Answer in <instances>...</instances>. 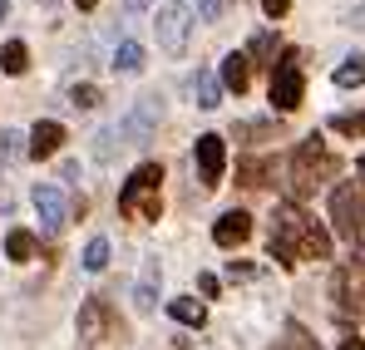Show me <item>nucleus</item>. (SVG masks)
<instances>
[{
	"mask_svg": "<svg viewBox=\"0 0 365 350\" xmlns=\"http://www.w3.org/2000/svg\"><path fill=\"white\" fill-rule=\"evenodd\" d=\"M267 252L282 262V267H297L302 257H331V232L311 217V212H302L297 202H282L277 212H272V237H267Z\"/></svg>",
	"mask_w": 365,
	"mask_h": 350,
	"instance_id": "f257e3e1",
	"label": "nucleus"
},
{
	"mask_svg": "<svg viewBox=\"0 0 365 350\" xmlns=\"http://www.w3.org/2000/svg\"><path fill=\"white\" fill-rule=\"evenodd\" d=\"M287 187H292V202H302V197H311L326 177L341 173V158L326 148V138L321 133H306L302 143H297V153H292V163H287Z\"/></svg>",
	"mask_w": 365,
	"mask_h": 350,
	"instance_id": "f03ea898",
	"label": "nucleus"
},
{
	"mask_svg": "<svg viewBox=\"0 0 365 350\" xmlns=\"http://www.w3.org/2000/svg\"><path fill=\"white\" fill-rule=\"evenodd\" d=\"M158 187H163V168L158 163H138L128 182L119 187V212L123 217H158L163 212V202H158Z\"/></svg>",
	"mask_w": 365,
	"mask_h": 350,
	"instance_id": "7ed1b4c3",
	"label": "nucleus"
},
{
	"mask_svg": "<svg viewBox=\"0 0 365 350\" xmlns=\"http://www.w3.org/2000/svg\"><path fill=\"white\" fill-rule=\"evenodd\" d=\"M331 227H336V237L341 242H361L365 237V197L356 182H336L331 187Z\"/></svg>",
	"mask_w": 365,
	"mask_h": 350,
	"instance_id": "20e7f679",
	"label": "nucleus"
},
{
	"mask_svg": "<svg viewBox=\"0 0 365 350\" xmlns=\"http://www.w3.org/2000/svg\"><path fill=\"white\" fill-rule=\"evenodd\" d=\"M119 336H123L119 311H114L104 296H89V301L79 306V341H84V350H99L104 341H119Z\"/></svg>",
	"mask_w": 365,
	"mask_h": 350,
	"instance_id": "39448f33",
	"label": "nucleus"
},
{
	"mask_svg": "<svg viewBox=\"0 0 365 350\" xmlns=\"http://www.w3.org/2000/svg\"><path fill=\"white\" fill-rule=\"evenodd\" d=\"M302 99H306V74L297 64V50H282L277 69H272V104L282 114H292V109H302Z\"/></svg>",
	"mask_w": 365,
	"mask_h": 350,
	"instance_id": "423d86ee",
	"label": "nucleus"
},
{
	"mask_svg": "<svg viewBox=\"0 0 365 350\" xmlns=\"http://www.w3.org/2000/svg\"><path fill=\"white\" fill-rule=\"evenodd\" d=\"M192 20H197V15H192L187 5H178V0L158 10V20H153V25H158V45H163L168 55H182V50H187V35H192Z\"/></svg>",
	"mask_w": 365,
	"mask_h": 350,
	"instance_id": "0eeeda50",
	"label": "nucleus"
},
{
	"mask_svg": "<svg viewBox=\"0 0 365 350\" xmlns=\"http://www.w3.org/2000/svg\"><path fill=\"white\" fill-rule=\"evenodd\" d=\"M35 212H40V232L45 237H60L64 222H69V202H64V192L55 182H40L35 187Z\"/></svg>",
	"mask_w": 365,
	"mask_h": 350,
	"instance_id": "6e6552de",
	"label": "nucleus"
},
{
	"mask_svg": "<svg viewBox=\"0 0 365 350\" xmlns=\"http://www.w3.org/2000/svg\"><path fill=\"white\" fill-rule=\"evenodd\" d=\"M192 158H197V173L207 187H217L222 182V168H227V148H222V138L217 133H197V148H192Z\"/></svg>",
	"mask_w": 365,
	"mask_h": 350,
	"instance_id": "1a4fd4ad",
	"label": "nucleus"
},
{
	"mask_svg": "<svg viewBox=\"0 0 365 350\" xmlns=\"http://www.w3.org/2000/svg\"><path fill=\"white\" fill-rule=\"evenodd\" d=\"M158 118H163V99H138V109L119 123V133L128 138V143H143V138L158 128Z\"/></svg>",
	"mask_w": 365,
	"mask_h": 350,
	"instance_id": "9d476101",
	"label": "nucleus"
},
{
	"mask_svg": "<svg viewBox=\"0 0 365 350\" xmlns=\"http://www.w3.org/2000/svg\"><path fill=\"white\" fill-rule=\"evenodd\" d=\"M247 237H252V212H242V207H232V212H222L212 222V242L217 247H242Z\"/></svg>",
	"mask_w": 365,
	"mask_h": 350,
	"instance_id": "9b49d317",
	"label": "nucleus"
},
{
	"mask_svg": "<svg viewBox=\"0 0 365 350\" xmlns=\"http://www.w3.org/2000/svg\"><path fill=\"white\" fill-rule=\"evenodd\" d=\"M60 148H64V123L40 118V123L30 128V158H55Z\"/></svg>",
	"mask_w": 365,
	"mask_h": 350,
	"instance_id": "f8f14e48",
	"label": "nucleus"
},
{
	"mask_svg": "<svg viewBox=\"0 0 365 350\" xmlns=\"http://www.w3.org/2000/svg\"><path fill=\"white\" fill-rule=\"evenodd\" d=\"M247 84H252V59H247V50H232V55H222V89H232V94H247Z\"/></svg>",
	"mask_w": 365,
	"mask_h": 350,
	"instance_id": "ddd939ff",
	"label": "nucleus"
},
{
	"mask_svg": "<svg viewBox=\"0 0 365 350\" xmlns=\"http://www.w3.org/2000/svg\"><path fill=\"white\" fill-rule=\"evenodd\" d=\"M187 89H192V104H197V109H217V104H222V79H217L212 69H197V74L187 79Z\"/></svg>",
	"mask_w": 365,
	"mask_h": 350,
	"instance_id": "4468645a",
	"label": "nucleus"
},
{
	"mask_svg": "<svg viewBox=\"0 0 365 350\" xmlns=\"http://www.w3.org/2000/svg\"><path fill=\"white\" fill-rule=\"evenodd\" d=\"M158 277H163V272H158V257H148V262H143V277H138V287H133V306H138V311H153V306H158Z\"/></svg>",
	"mask_w": 365,
	"mask_h": 350,
	"instance_id": "2eb2a0df",
	"label": "nucleus"
},
{
	"mask_svg": "<svg viewBox=\"0 0 365 350\" xmlns=\"http://www.w3.org/2000/svg\"><path fill=\"white\" fill-rule=\"evenodd\" d=\"M272 173H277L272 158H242V163H237V182H242V187H267Z\"/></svg>",
	"mask_w": 365,
	"mask_h": 350,
	"instance_id": "dca6fc26",
	"label": "nucleus"
},
{
	"mask_svg": "<svg viewBox=\"0 0 365 350\" xmlns=\"http://www.w3.org/2000/svg\"><path fill=\"white\" fill-rule=\"evenodd\" d=\"M168 316H173V321H182V326H192V331H202V326H207V311H202V301H187V296L168 301Z\"/></svg>",
	"mask_w": 365,
	"mask_h": 350,
	"instance_id": "f3484780",
	"label": "nucleus"
},
{
	"mask_svg": "<svg viewBox=\"0 0 365 350\" xmlns=\"http://www.w3.org/2000/svg\"><path fill=\"white\" fill-rule=\"evenodd\" d=\"M143 45H138V40H119V50H114V69H119V74H138V69H143Z\"/></svg>",
	"mask_w": 365,
	"mask_h": 350,
	"instance_id": "a211bd4d",
	"label": "nucleus"
},
{
	"mask_svg": "<svg viewBox=\"0 0 365 350\" xmlns=\"http://www.w3.org/2000/svg\"><path fill=\"white\" fill-rule=\"evenodd\" d=\"M35 247H40V242H35V232H25V227H15V232L5 237V257H10V262H30Z\"/></svg>",
	"mask_w": 365,
	"mask_h": 350,
	"instance_id": "6ab92c4d",
	"label": "nucleus"
},
{
	"mask_svg": "<svg viewBox=\"0 0 365 350\" xmlns=\"http://www.w3.org/2000/svg\"><path fill=\"white\" fill-rule=\"evenodd\" d=\"M0 69H5V74H25V69H30V50H25L20 40H5V45H0Z\"/></svg>",
	"mask_w": 365,
	"mask_h": 350,
	"instance_id": "aec40b11",
	"label": "nucleus"
},
{
	"mask_svg": "<svg viewBox=\"0 0 365 350\" xmlns=\"http://www.w3.org/2000/svg\"><path fill=\"white\" fill-rule=\"evenodd\" d=\"M25 153H30V138L15 133V128H0V163H15V158H25Z\"/></svg>",
	"mask_w": 365,
	"mask_h": 350,
	"instance_id": "412c9836",
	"label": "nucleus"
},
{
	"mask_svg": "<svg viewBox=\"0 0 365 350\" xmlns=\"http://www.w3.org/2000/svg\"><path fill=\"white\" fill-rule=\"evenodd\" d=\"M361 84H365V59L351 55L341 69H336V89H361Z\"/></svg>",
	"mask_w": 365,
	"mask_h": 350,
	"instance_id": "4be33fe9",
	"label": "nucleus"
},
{
	"mask_svg": "<svg viewBox=\"0 0 365 350\" xmlns=\"http://www.w3.org/2000/svg\"><path fill=\"white\" fill-rule=\"evenodd\" d=\"M277 350H321V346H316V336H311L306 326H297V321H292V326H287V336H282V346H277Z\"/></svg>",
	"mask_w": 365,
	"mask_h": 350,
	"instance_id": "5701e85b",
	"label": "nucleus"
},
{
	"mask_svg": "<svg viewBox=\"0 0 365 350\" xmlns=\"http://www.w3.org/2000/svg\"><path fill=\"white\" fill-rule=\"evenodd\" d=\"M84 267H89V272H104V267H109V242H104V237H89V247H84Z\"/></svg>",
	"mask_w": 365,
	"mask_h": 350,
	"instance_id": "b1692460",
	"label": "nucleus"
},
{
	"mask_svg": "<svg viewBox=\"0 0 365 350\" xmlns=\"http://www.w3.org/2000/svg\"><path fill=\"white\" fill-rule=\"evenodd\" d=\"M331 128H336L341 138H361V133H365V109H361V114H336V118H331Z\"/></svg>",
	"mask_w": 365,
	"mask_h": 350,
	"instance_id": "393cba45",
	"label": "nucleus"
},
{
	"mask_svg": "<svg viewBox=\"0 0 365 350\" xmlns=\"http://www.w3.org/2000/svg\"><path fill=\"white\" fill-rule=\"evenodd\" d=\"M267 55H277V35H252V45H247V59H252V64H272Z\"/></svg>",
	"mask_w": 365,
	"mask_h": 350,
	"instance_id": "a878e982",
	"label": "nucleus"
},
{
	"mask_svg": "<svg viewBox=\"0 0 365 350\" xmlns=\"http://www.w3.org/2000/svg\"><path fill=\"white\" fill-rule=\"evenodd\" d=\"M69 104H74V109H94V104H99V89H94V84H74V89H69Z\"/></svg>",
	"mask_w": 365,
	"mask_h": 350,
	"instance_id": "bb28decb",
	"label": "nucleus"
},
{
	"mask_svg": "<svg viewBox=\"0 0 365 350\" xmlns=\"http://www.w3.org/2000/svg\"><path fill=\"white\" fill-rule=\"evenodd\" d=\"M227 0H197V20H222Z\"/></svg>",
	"mask_w": 365,
	"mask_h": 350,
	"instance_id": "cd10ccee",
	"label": "nucleus"
},
{
	"mask_svg": "<svg viewBox=\"0 0 365 350\" xmlns=\"http://www.w3.org/2000/svg\"><path fill=\"white\" fill-rule=\"evenodd\" d=\"M262 10H267V20H282L292 10V0H262Z\"/></svg>",
	"mask_w": 365,
	"mask_h": 350,
	"instance_id": "c85d7f7f",
	"label": "nucleus"
},
{
	"mask_svg": "<svg viewBox=\"0 0 365 350\" xmlns=\"http://www.w3.org/2000/svg\"><path fill=\"white\" fill-rule=\"evenodd\" d=\"M197 292H202V296H217V277H212V272H202V277H197Z\"/></svg>",
	"mask_w": 365,
	"mask_h": 350,
	"instance_id": "c756f323",
	"label": "nucleus"
},
{
	"mask_svg": "<svg viewBox=\"0 0 365 350\" xmlns=\"http://www.w3.org/2000/svg\"><path fill=\"white\" fill-rule=\"evenodd\" d=\"M351 277H356V287H361V292H365V252H361V257H356V262H351Z\"/></svg>",
	"mask_w": 365,
	"mask_h": 350,
	"instance_id": "7c9ffc66",
	"label": "nucleus"
},
{
	"mask_svg": "<svg viewBox=\"0 0 365 350\" xmlns=\"http://www.w3.org/2000/svg\"><path fill=\"white\" fill-rule=\"evenodd\" d=\"M227 277H237V282H247V277H257V267H247V262H232V272Z\"/></svg>",
	"mask_w": 365,
	"mask_h": 350,
	"instance_id": "2f4dec72",
	"label": "nucleus"
},
{
	"mask_svg": "<svg viewBox=\"0 0 365 350\" xmlns=\"http://www.w3.org/2000/svg\"><path fill=\"white\" fill-rule=\"evenodd\" d=\"M351 25H356V30H365V0L356 5V10H351Z\"/></svg>",
	"mask_w": 365,
	"mask_h": 350,
	"instance_id": "473e14b6",
	"label": "nucleus"
},
{
	"mask_svg": "<svg viewBox=\"0 0 365 350\" xmlns=\"http://www.w3.org/2000/svg\"><path fill=\"white\" fill-rule=\"evenodd\" d=\"M341 350H365V341H361V336H346V341H341Z\"/></svg>",
	"mask_w": 365,
	"mask_h": 350,
	"instance_id": "72a5a7b5",
	"label": "nucleus"
},
{
	"mask_svg": "<svg viewBox=\"0 0 365 350\" xmlns=\"http://www.w3.org/2000/svg\"><path fill=\"white\" fill-rule=\"evenodd\" d=\"M123 5H128V10H148L153 0H123Z\"/></svg>",
	"mask_w": 365,
	"mask_h": 350,
	"instance_id": "f704fd0d",
	"label": "nucleus"
},
{
	"mask_svg": "<svg viewBox=\"0 0 365 350\" xmlns=\"http://www.w3.org/2000/svg\"><path fill=\"white\" fill-rule=\"evenodd\" d=\"M356 173H361V182H365V153H361V158H356Z\"/></svg>",
	"mask_w": 365,
	"mask_h": 350,
	"instance_id": "c9c22d12",
	"label": "nucleus"
},
{
	"mask_svg": "<svg viewBox=\"0 0 365 350\" xmlns=\"http://www.w3.org/2000/svg\"><path fill=\"white\" fill-rule=\"evenodd\" d=\"M74 5H79V10H94V5H99V0H74Z\"/></svg>",
	"mask_w": 365,
	"mask_h": 350,
	"instance_id": "e433bc0d",
	"label": "nucleus"
},
{
	"mask_svg": "<svg viewBox=\"0 0 365 350\" xmlns=\"http://www.w3.org/2000/svg\"><path fill=\"white\" fill-rule=\"evenodd\" d=\"M0 20H5V5H0Z\"/></svg>",
	"mask_w": 365,
	"mask_h": 350,
	"instance_id": "4c0bfd02",
	"label": "nucleus"
}]
</instances>
